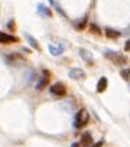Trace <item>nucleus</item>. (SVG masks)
Wrapping results in <instances>:
<instances>
[{
    "mask_svg": "<svg viewBox=\"0 0 130 147\" xmlns=\"http://www.w3.org/2000/svg\"><path fill=\"white\" fill-rule=\"evenodd\" d=\"M89 119H90V115H89V112H87V109L81 108L79 111L77 112V115H75L74 126L75 128H82V126H85V125L89 122Z\"/></svg>",
    "mask_w": 130,
    "mask_h": 147,
    "instance_id": "f257e3e1",
    "label": "nucleus"
},
{
    "mask_svg": "<svg viewBox=\"0 0 130 147\" xmlns=\"http://www.w3.org/2000/svg\"><path fill=\"white\" fill-rule=\"evenodd\" d=\"M104 56L107 59H109L112 63H115L116 65L126 64V61H127V59L125 57L124 55H121V53H119V52H115V51H105Z\"/></svg>",
    "mask_w": 130,
    "mask_h": 147,
    "instance_id": "f03ea898",
    "label": "nucleus"
},
{
    "mask_svg": "<svg viewBox=\"0 0 130 147\" xmlns=\"http://www.w3.org/2000/svg\"><path fill=\"white\" fill-rule=\"evenodd\" d=\"M50 91H51V94H53V95H57V96H64V95L67 94V87L64 86V83L56 82V83H53L52 86L50 87Z\"/></svg>",
    "mask_w": 130,
    "mask_h": 147,
    "instance_id": "7ed1b4c3",
    "label": "nucleus"
},
{
    "mask_svg": "<svg viewBox=\"0 0 130 147\" xmlns=\"http://www.w3.org/2000/svg\"><path fill=\"white\" fill-rule=\"evenodd\" d=\"M69 77L74 81H82V80H85L86 74L79 68H72V69L69 70Z\"/></svg>",
    "mask_w": 130,
    "mask_h": 147,
    "instance_id": "20e7f679",
    "label": "nucleus"
},
{
    "mask_svg": "<svg viewBox=\"0 0 130 147\" xmlns=\"http://www.w3.org/2000/svg\"><path fill=\"white\" fill-rule=\"evenodd\" d=\"M43 73H44V74H43V77H42L40 80L38 81V83L35 85V89L39 90V91L44 89V87L48 85V82H50V72H48V70H44Z\"/></svg>",
    "mask_w": 130,
    "mask_h": 147,
    "instance_id": "39448f33",
    "label": "nucleus"
},
{
    "mask_svg": "<svg viewBox=\"0 0 130 147\" xmlns=\"http://www.w3.org/2000/svg\"><path fill=\"white\" fill-rule=\"evenodd\" d=\"M79 56L83 59V60L87 63L89 65H92L94 64V56H92V53L90 52V51L85 50V48H79Z\"/></svg>",
    "mask_w": 130,
    "mask_h": 147,
    "instance_id": "423d86ee",
    "label": "nucleus"
},
{
    "mask_svg": "<svg viewBox=\"0 0 130 147\" xmlns=\"http://www.w3.org/2000/svg\"><path fill=\"white\" fill-rule=\"evenodd\" d=\"M18 42V38L13 35H9V34H5L3 31H0V43H16Z\"/></svg>",
    "mask_w": 130,
    "mask_h": 147,
    "instance_id": "0eeeda50",
    "label": "nucleus"
},
{
    "mask_svg": "<svg viewBox=\"0 0 130 147\" xmlns=\"http://www.w3.org/2000/svg\"><path fill=\"white\" fill-rule=\"evenodd\" d=\"M81 146L83 147H87V146H91L92 143V136L90 133H83L82 137H81Z\"/></svg>",
    "mask_w": 130,
    "mask_h": 147,
    "instance_id": "6e6552de",
    "label": "nucleus"
},
{
    "mask_svg": "<svg viewBox=\"0 0 130 147\" xmlns=\"http://www.w3.org/2000/svg\"><path fill=\"white\" fill-rule=\"evenodd\" d=\"M24 35H25L26 40L29 42V45H30L31 47H33V48H35L36 51H40V46H39V43H38V42H36V39L34 38V36H31L30 34H28V33H25V34H24Z\"/></svg>",
    "mask_w": 130,
    "mask_h": 147,
    "instance_id": "1a4fd4ad",
    "label": "nucleus"
},
{
    "mask_svg": "<svg viewBox=\"0 0 130 147\" xmlns=\"http://www.w3.org/2000/svg\"><path fill=\"white\" fill-rule=\"evenodd\" d=\"M108 86V81L105 77H102L99 80V82H98V86H96V91L98 92H104L105 89H107Z\"/></svg>",
    "mask_w": 130,
    "mask_h": 147,
    "instance_id": "9d476101",
    "label": "nucleus"
},
{
    "mask_svg": "<svg viewBox=\"0 0 130 147\" xmlns=\"http://www.w3.org/2000/svg\"><path fill=\"white\" fill-rule=\"evenodd\" d=\"M105 35H107V38L116 39V38H119V36L121 35V33H120V31H117V30H115V29L107 28V29H105Z\"/></svg>",
    "mask_w": 130,
    "mask_h": 147,
    "instance_id": "9b49d317",
    "label": "nucleus"
},
{
    "mask_svg": "<svg viewBox=\"0 0 130 147\" xmlns=\"http://www.w3.org/2000/svg\"><path fill=\"white\" fill-rule=\"evenodd\" d=\"M38 13L39 14H42V16H48V17H51L52 16V12H51V9L50 8H46L44 5H42V4H38Z\"/></svg>",
    "mask_w": 130,
    "mask_h": 147,
    "instance_id": "f8f14e48",
    "label": "nucleus"
},
{
    "mask_svg": "<svg viewBox=\"0 0 130 147\" xmlns=\"http://www.w3.org/2000/svg\"><path fill=\"white\" fill-rule=\"evenodd\" d=\"M48 51L51 52V55L52 56H59V55H61L63 53V47H55V46H52V45H50L48 46Z\"/></svg>",
    "mask_w": 130,
    "mask_h": 147,
    "instance_id": "ddd939ff",
    "label": "nucleus"
},
{
    "mask_svg": "<svg viewBox=\"0 0 130 147\" xmlns=\"http://www.w3.org/2000/svg\"><path fill=\"white\" fill-rule=\"evenodd\" d=\"M7 60H8L9 64H13V63H16L17 60H22V56L18 55V53H12V55L7 56Z\"/></svg>",
    "mask_w": 130,
    "mask_h": 147,
    "instance_id": "4468645a",
    "label": "nucleus"
},
{
    "mask_svg": "<svg viewBox=\"0 0 130 147\" xmlns=\"http://www.w3.org/2000/svg\"><path fill=\"white\" fill-rule=\"evenodd\" d=\"M121 77L124 78L125 81H129V78H130V69H124V70H121Z\"/></svg>",
    "mask_w": 130,
    "mask_h": 147,
    "instance_id": "2eb2a0df",
    "label": "nucleus"
},
{
    "mask_svg": "<svg viewBox=\"0 0 130 147\" xmlns=\"http://www.w3.org/2000/svg\"><path fill=\"white\" fill-rule=\"evenodd\" d=\"M90 31L94 34H100V29L98 28L95 24H91V25H90Z\"/></svg>",
    "mask_w": 130,
    "mask_h": 147,
    "instance_id": "dca6fc26",
    "label": "nucleus"
},
{
    "mask_svg": "<svg viewBox=\"0 0 130 147\" xmlns=\"http://www.w3.org/2000/svg\"><path fill=\"white\" fill-rule=\"evenodd\" d=\"M86 24H87V17H85V18L81 21V24L78 25V29H81V30H83L85 29V26H86Z\"/></svg>",
    "mask_w": 130,
    "mask_h": 147,
    "instance_id": "f3484780",
    "label": "nucleus"
},
{
    "mask_svg": "<svg viewBox=\"0 0 130 147\" xmlns=\"http://www.w3.org/2000/svg\"><path fill=\"white\" fill-rule=\"evenodd\" d=\"M124 50L126 51V52H129V51H130V39H129V40H126V43H125V47H124Z\"/></svg>",
    "mask_w": 130,
    "mask_h": 147,
    "instance_id": "a211bd4d",
    "label": "nucleus"
},
{
    "mask_svg": "<svg viewBox=\"0 0 130 147\" xmlns=\"http://www.w3.org/2000/svg\"><path fill=\"white\" fill-rule=\"evenodd\" d=\"M103 143H104V142H103V141H99V142H98V143H95L94 146H91V147H100V146H103Z\"/></svg>",
    "mask_w": 130,
    "mask_h": 147,
    "instance_id": "6ab92c4d",
    "label": "nucleus"
},
{
    "mask_svg": "<svg viewBox=\"0 0 130 147\" xmlns=\"http://www.w3.org/2000/svg\"><path fill=\"white\" fill-rule=\"evenodd\" d=\"M72 147H81V143H77V142H75V143L72 144Z\"/></svg>",
    "mask_w": 130,
    "mask_h": 147,
    "instance_id": "aec40b11",
    "label": "nucleus"
},
{
    "mask_svg": "<svg viewBox=\"0 0 130 147\" xmlns=\"http://www.w3.org/2000/svg\"><path fill=\"white\" fill-rule=\"evenodd\" d=\"M48 1H50L51 5H55V7H56V4H55V1H53V0H48Z\"/></svg>",
    "mask_w": 130,
    "mask_h": 147,
    "instance_id": "412c9836",
    "label": "nucleus"
}]
</instances>
